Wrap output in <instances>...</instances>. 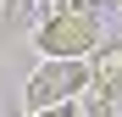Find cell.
<instances>
[{"mask_svg": "<svg viewBox=\"0 0 122 117\" xmlns=\"http://www.w3.org/2000/svg\"><path fill=\"white\" fill-rule=\"evenodd\" d=\"M78 89H89V56H45V67H39L28 78V89H22V106L45 111V106L72 100Z\"/></svg>", "mask_w": 122, "mask_h": 117, "instance_id": "6da1fadb", "label": "cell"}, {"mask_svg": "<svg viewBox=\"0 0 122 117\" xmlns=\"http://www.w3.org/2000/svg\"><path fill=\"white\" fill-rule=\"evenodd\" d=\"M33 45L45 50V56H89L100 45V28H94L89 11H61V17H50V22L39 28Z\"/></svg>", "mask_w": 122, "mask_h": 117, "instance_id": "7a4b0ae2", "label": "cell"}, {"mask_svg": "<svg viewBox=\"0 0 122 117\" xmlns=\"http://www.w3.org/2000/svg\"><path fill=\"white\" fill-rule=\"evenodd\" d=\"M89 84L94 95H122V45H94L89 50Z\"/></svg>", "mask_w": 122, "mask_h": 117, "instance_id": "3957f363", "label": "cell"}, {"mask_svg": "<svg viewBox=\"0 0 122 117\" xmlns=\"http://www.w3.org/2000/svg\"><path fill=\"white\" fill-rule=\"evenodd\" d=\"M28 117H78L72 100H61V106H45V111H28Z\"/></svg>", "mask_w": 122, "mask_h": 117, "instance_id": "277c9868", "label": "cell"}, {"mask_svg": "<svg viewBox=\"0 0 122 117\" xmlns=\"http://www.w3.org/2000/svg\"><path fill=\"white\" fill-rule=\"evenodd\" d=\"M94 6H122V0H94Z\"/></svg>", "mask_w": 122, "mask_h": 117, "instance_id": "5b68a950", "label": "cell"}]
</instances>
